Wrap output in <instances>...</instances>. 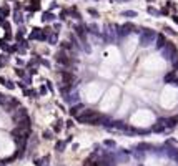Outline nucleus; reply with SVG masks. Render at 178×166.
I'll return each mask as SVG.
<instances>
[{
    "mask_svg": "<svg viewBox=\"0 0 178 166\" xmlns=\"http://www.w3.org/2000/svg\"><path fill=\"white\" fill-rule=\"evenodd\" d=\"M70 17H73V18H77V20H80V18H82L80 12H78V8H77L75 5L70 7Z\"/></svg>",
    "mask_w": 178,
    "mask_h": 166,
    "instance_id": "10",
    "label": "nucleus"
},
{
    "mask_svg": "<svg viewBox=\"0 0 178 166\" xmlns=\"http://www.w3.org/2000/svg\"><path fill=\"white\" fill-rule=\"evenodd\" d=\"M53 18H55V15H53L52 12H45V13H43V20L45 22H50V20H53Z\"/></svg>",
    "mask_w": 178,
    "mask_h": 166,
    "instance_id": "15",
    "label": "nucleus"
},
{
    "mask_svg": "<svg viewBox=\"0 0 178 166\" xmlns=\"http://www.w3.org/2000/svg\"><path fill=\"white\" fill-rule=\"evenodd\" d=\"M103 146H107V148H115L117 143H115L113 140H105V141H103Z\"/></svg>",
    "mask_w": 178,
    "mask_h": 166,
    "instance_id": "16",
    "label": "nucleus"
},
{
    "mask_svg": "<svg viewBox=\"0 0 178 166\" xmlns=\"http://www.w3.org/2000/svg\"><path fill=\"white\" fill-rule=\"evenodd\" d=\"M38 2H40V0H32V4H38Z\"/></svg>",
    "mask_w": 178,
    "mask_h": 166,
    "instance_id": "29",
    "label": "nucleus"
},
{
    "mask_svg": "<svg viewBox=\"0 0 178 166\" xmlns=\"http://www.w3.org/2000/svg\"><path fill=\"white\" fill-rule=\"evenodd\" d=\"M160 13H162V15H170V10H168V7H163L162 10H160Z\"/></svg>",
    "mask_w": 178,
    "mask_h": 166,
    "instance_id": "23",
    "label": "nucleus"
},
{
    "mask_svg": "<svg viewBox=\"0 0 178 166\" xmlns=\"http://www.w3.org/2000/svg\"><path fill=\"white\" fill-rule=\"evenodd\" d=\"M60 47H62V50H73V48H75V45H73L72 42L62 40V42H60Z\"/></svg>",
    "mask_w": 178,
    "mask_h": 166,
    "instance_id": "8",
    "label": "nucleus"
},
{
    "mask_svg": "<svg viewBox=\"0 0 178 166\" xmlns=\"http://www.w3.org/2000/svg\"><path fill=\"white\" fill-rule=\"evenodd\" d=\"M172 20H173V22H175V23L178 25V15H177V13H175V15H172Z\"/></svg>",
    "mask_w": 178,
    "mask_h": 166,
    "instance_id": "26",
    "label": "nucleus"
},
{
    "mask_svg": "<svg viewBox=\"0 0 178 166\" xmlns=\"http://www.w3.org/2000/svg\"><path fill=\"white\" fill-rule=\"evenodd\" d=\"M123 17H127V18H133V17H137V12H132V10H125L122 12Z\"/></svg>",
    "mask_w": 178,
    "mask_h": 166,
    "instance_id": "14",
    "label": "nucleus"
},
{
    "mask_svg": "<svg viewBox=\"0 0 178 166\" xmlns=\"http://www.w3.org/2000/svg\"><path fill=\"white\" fill-rule=\"evenodd\" d=\"M155 38H157V33H155V32L145 30V33H143L142 38H140V45H142V47H148V45H150L148 42H150V40H155Z\"/></svg>",
    "mask_w": 178,
    "mask_h": 166,
    "instance_id": "2",
    "label": "nucleus"
},
{
    "mask_svg": "<svg viewBox=\"0 0 178 166\" xmlns=\"http://www.w3.org/2000/svg\"><path fill=\"white\" fill-rule=\"evenodd\" d=\"M83 166H100V161H95L92 158H88V160L83 163Z\"/></svg>",
    "mask_w": 178,
    "mask_h": 166,
    "instance_id": "13",
    "label": "nucleus"
},
{
    "mask_svg": "<svg viewBox=\"0 0 178 166\" xmlns=\"http://www.w3.org/2000/svg\"><path fill=\"white\" fill-rule=\"evenodd\" d=\"M163 130H167V126H165V124L157 123L155 126H153V131H158V133H160V131H163Z\"/></svg>",
    "mask_w": 178,
    "mask_h": 166,
    "instance_id": "17",
    "label": "nucleus"
},
{
    "mask_svg": "<svg viewBox=\"0 0 178 166\" xmlns=\"http://www.w3.org/2000/svg\"><path fill=\"white\" fill-rule=\"evenodd\" d=\"M178 78V72H175V70H170V72L163 77V82L167 83V85H170V83H175Z\"/></svg>",
    "mask_w": 178,
    "mask_h": 166,
    "instance_id": "5",
    "label": "nucleus"
},
{
    "mask_svg": "<svg viewBox=\"0 0 178 166\" xmlns=\"http://www.w3.org/2000/svg\"><path fill=\"white\" fill-rule=\"evenodd\" d=\"M172 70H175V72H178V60H175V62H173V68Z\"/></svg>",
    "mask_w": 178,
    "mask_h": 166,
    "instance_id": "25",
    "label": "nucleus"
},
{
    "mask_svg": "<svg viewBox=\"0 0 178 166\" xmlns=\"http://www.w3.org/2000/svg\"><path fill=\"white\" fill-rule=\"evenodd\" d=\"M43 138H45V140H52V138H53V133H52L50 130L43 131Z\"/></svg>",
    "mask_w": 178,
    "mask_h": 166,
    "instance_id": "18",
    "label": "nucleus"
},
{
    "mask_svg": "<svg viewBox=\"0 0 178 166\" xmlns=\"http://www.w3.org/2000/svg\"><path fill=\"white\" fill-rule=\"evenodd\" d=\"M138 166H143V165H138Z\"/></svg>",
    "mask_w": 178,
    "mask_h": 166,
    "instance_id": "32",
    "label": "nucleus"
},
{
    "mask_svg": "<svg viewBox=\"0 0 178 166\" xmlns=\"http://www.w3.org/2000/svg\"><path fill=\"white\" fill-rule=\"evenodd\" d=\"M40 93H42V95L47 93V88H45V87H42V88H40Z\"/></svg>",
    "mask_w": 178,
    "mask_h": 166,
    "instance_id": "28",
    "label": "nucleus"
},
{
    "mask_svg": "<svg viewBox=\"0 0 178 166\" xmlns=\"http://www.w3.org/2000/svg\"><path fill=\"white\" fill-rule=\"evenodd\" d=\"M48 42H50L52 45H55V42H57V33H53V35L48 37Z\"/></svg>",
    "mask_w": 178,
    "mask_h": 166,
    "instance_id": "21",
    "label": "nucleus"
},
{
    "mask_svg": "<svg viewBox=\"0 0 178 166\" xmlns=\"http://www.w3.org/2000/svg\"><path fill=\"white\" fill-rule=\"evenodd\" d=\"M62 130H63V121H60V120H58V121L53 124V131H55V133H60Z\"/></svg>",
    "mask_w": 178,
    "mask_h": 166,
    "instance_id": "11",
    "label": "nucleus"
},
{
    "mask_svg": "<svg viewBox=\"0 0 178 166\" xmlns=\"http://www.w3.org/2000/svg\"><path fill=\"white\" fill-rule=\"evenodd\" d=\"M65 148H67V141H65V140H58V141L55 143V150L58 151V153H62V151L65 150Z\"/></svg>",
    "mask_w": 178,
    "mask_h": 166,
    "instance_id": "7",
    "label": "nucleus"
},
{
    "mask_svg": "<svg viewBox=\"0 0 178 166\" xmlns=\"http://www.w3.org/2000/svg\"><path fill=\"white\" fill-rule=\"evenodd\" d=\"M167 43L168 42H167V38H165V35H163V33H158L157 38H155V47H157V50H163Z\"/></svg>",
    "mask_w": 178,
    "mask_h": 166,
    "instance_id": "4",
    "label": "nucleus"
},
{
    "mask_svg": "<svg viewBox=\"0 0 178 166\" xmlns=\"http://www.w3.org/2000/svg\"><path fill=\"white\" fill-rule=\"evenodd\" d=\"M55 62L58 63V65H62V67H65V70H67V68H72V65L75 63V60L67 53V50H60V52L55 55Z\"/></svg>",
    "mask_w": 178,
    "mask_h": 166,
    "instance_id": "1",
    "label": "nucleus"
},
{
    "mask_svg": "<svg viewBox=\"0 0 178 166\" xmlns=\"http://www.w3.org/2000/svg\"><path fill=\"white\" fill-rule=\"evenodd\" d=\"M178 124V115H175V116H170V118H167V128H175Z\"/></svg>",
    "mask_w": 178,
    "mask_h": 166,
    "instance_id": "6",
    "label": "nucleus"
},
{
    "mask_svg": "<svg viewBox=\"0 0 178 166\" xmlns=\"http://www.w3.org/2000/svg\"><path fill=\"white\" fill-rule=\"evenodd\" d=\"M88 13H90V15H92V17H95V18H97V17H98V12L95 10V8H88Z\"/></svg>",
    "mask_w": 178,
    "mask_h": 166,
    "instance_id": "22",
    "label": "nucleus"
},
{
    "mask_svg": "<svg viewBox=\"0 0 178 166\" xmlns=\"http://www.w3.org/2000/svg\"><path fill=\"white\" fill-rule=\"evenodd\" d=\"M122 2H127V0H122Z\"/></svg>",
    "mask_w": 178,
    "mask_h": 166,
    "instance_id": "31",
    "label": "nucleus"
},
{
    "mask_svg": "<svg viewBox=\"0 0 178 166\" xmlns=\"http://www.w3.org/2000/svg\"><path fill=\"white\" fill-rule=\"evenodd\" d=\"M47 88H48V90H50V91H53V85H52V82H50V80H47Z\"/></svg>",
    "mask_w": 178,
    "mask_h": 166,
    "instance_id": "24",
    "label": "nucleus"
},
{
    "mask_svg": "<svg viewBox=\"0 0 178 166\" xmlns=\"http://www.w3.org/2000/svg\"><path fill=\"white\" fill-rule=\"evenodd\" d=\"M122 28H123V30L120 32V33H122V35H127V33H130V32L135 30V25H132V23H125Z\"/></svg>",
    "mask_w": 178,
    "mask_h": 166,
    "instance_id": "9",
    "label": "nucleus"
},
{
    "mask_svg": "<svg viewBox=\"0 0 178 166\" xmlns=\"http://www.w3.org/2000/svg\"><path fill=\"white\" fill-rule=\"evenodd\" d=\"M148 2H155V0H148Z\"/></svg>",
    "mask_w": 178,
    "mask_h": 166,
    "instance_id": "30",
    "label": "nucleus"
},
{
    "mask_svg": "<svg viewBox=\"0 0 178 166\" xmlns=\"http://www.w3.org/2000/svg\"><path fill=\"white\" fill-rule=\"evenodd\" d=\"M72 140H73V136H72V135H68V136H67V140H65V141H67V143H70Z\"/></svg>",
    "mask_w": 178,
    "mask_h": 166,
    "instance_id": "27",
    "label": "nucleus"
},
{
    "mask_svg": "<svg viewBox=\"0 0 178 166\" xmlns=\"http://www.w3.org/2000/svg\"><path fill=\"white\" fill-rule=\"evenodd\" d=\"M65 126L68 128V130H72V128L75 126V123H73V120H67V121H65Z\"/></svg>",
    "mask_w": 178,
    "mask_h": 166,
    "instance_id": "20",
    "label": "nucleus"
},
{
    "mask_svg": "<svg viewBox=\"0 0 178 166\" xmlns=\"http://www.w3.org/2000/svg\"><path fill=\"white\" fill-rule=\"evenodd\" d=\"M67 17H70V8H63V10L60 12V15H58V18H60V20H65Z\"/></svg>",
    "mask_w": 178,
    "mask_h": 166,
    "instance_id": "12",
    "label": "nucleus"
},
{
    "mask_svg": "<svg viewBox=\"0 0 178 166\" xmlns=\"http://www.w3.org/2000/svg\"><path fill=\"white\" fill-rule=\"evenodd\" d=\"M83 110H85V105L82 103V101H78V103L72 105V106H70V110H68V113H70L72 116H73V118H75L77 115H80L82 111H83Z\"/></svg>",
    "mask_w": 178,
    "mask_h": 166,
    "instance_id": "3",
    "label": "nucleus"
},
{
    "mask_svg": "<svg viewBox=\"0 0 178 166\" xmlns=\"http://www.w3.org/2000/svg\"><path fill=\"white\" fill-rule=\"evenodd\" d=\"M147 12H148V13H152V15H160V10H155L153 7H148Z\"/></svg>",
    "mask_w": 178,
    "mask_h": 166,
    "instance_id": "19",
    "label": "nucleus"
}]
</instances>
